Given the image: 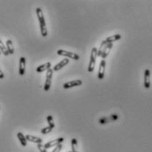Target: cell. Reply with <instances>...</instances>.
Instances as JSON below:
<instances>
[{
    "mask_svg": "<svg viewBox=\"0 0 152 152\" xmlns=\"http://www.w3.org/2000/svg\"><path fill=\"white\" fill-rule=\"evenodd\" d=\"M0 52L3 53L4 56H8L9 53L7 51V49H6V46H4V44H3V42L0 40Z\"/></svg>",
    "mask_w": 152,
    "mask_h": 152,
    "instance_id": "18",
    "label": "cell"
},
{
    "mask_svg": "<svg viewBox=\"0 0 152 152\" xmlns=\"http://www.w3.org/2000/svg\"><path fill=\"white\" fill-rule=\"evenodd\" d=\"M26 139L27 141H29L31 143H42V139L37 136H34V135H26Z\"/></svg>",
    "mask_w": 152,
    "mask_h": 152,
    "instance_id": "13",
    "label": "cell"
},
{
    "mask_svg": "<svg viewBox=\"0 0 152 152\" xmlns=\"http://www.w3.org/2000/svg\"><path fill=\"white\" fill-rule=\"evenodd\" d=\"M97 54H98V49L96 47H93L92 52H91V57H90V62H89V66H88V72L92 73L94 70V66L96 64V58H97Z\"/></svg>",
    "mask_w": 152,
    "mask_h": 152,
    "instance_id": "2",
    "label": "cell"
},
{
    "mask_svg": "<svg viewBox=\"0 0 152 152\" xmlns=\"http://www.w3.org/2000/svg\"><path fill=\"white\" fill-rule=\"evenodd\" d=\"M121 39V36L120 35H113L112 36H108L106 37V39L105 40V42L106 44H113V42H116V41H119Z\"/></svg>",
    "mask_w": 152,
    "mask_h": 152,
    "instance_id": "14",
    "label": "cell"
},
{
    "mask_svg": "<svg viewBox=\"0 0 152 152\" xmlns=\"http://www.w3.org/2000/svg\"><path fill=\"white\" fill-rule=\"evenodd\" d=\"M144 88L149 89L151 88V71L150 69H145L144 71Z\"/></svg>",
    "mask_w": 152,
    "mask_h": 152,
    "instance_id": "6",
    "label": "cell"
},
{
    "mask_svg": "<svg viewBox=\"0 0 152 152\" xmlns=\"http://www.w3.org/2000/svg\"><path fill=\"white\" fill-rule=\"evenodd\" d=\"M0 54H1V52H0Z\"/></svg>",
    "mask_w": 152,
    "mask_h": 152,
    "instance_id": "26",
    "label": "cell"
},
{
    "mask_svg": "<svg viewBox=\"0 0 152 152\" xmlns=\"http://www.w3.org/2000/svg\"><path fill=\"white\" fill-rule=\"evenodd\" d=\"M69 62H70V59H69L68 57H66V58L62 59L60 63H58L57 65H55L54 66L53 71H54V72H55V71H59L60 69H62V67H64L66 65H68V64H69Z\"/></svg>",
    "mask_w": 152,
    "mask_h": 152,
    "instance_id": "10",
    "label": "cell"
},
{
    "mask_svg": "<svg viewBox=\"0 0 152 152\" xmlns=\"http://www.w3.org/2000/svg\"><path fill=\"white\" fill-rule=\"evenodd\" d=\"M52 127H44L42 130V134H43V135H47V134H49V133H50L51 131H52Z\"/></svg>",
    "mask_w": 152,
    "mask_h": 152,
    "instance_id": "22",
    "label": "cell"
},
{
    "mask_svg": "<svg viewBox=\"0 0 152 152\" xmlns=\"http://www.w3.org/2000/svg\"><path fill=\"white\" fill-rule=\"evenodd\" d=\"M80 85H82V81L81 80H75V81H71L64 83L63 84V89H71V88L77 87V86H80Z\"/></svg>",
    "mask_w": 152,
    "mask_h": 152,
    "instance_id": "7",
    "label": "cell"
},
{
    "mask_svg": "<svg viewBox=\"0 0 152 152\" xmlns=\"http://www.w3.org/2000/svg\"><path fill=\"white\" fill-rule=\"evenodd\" d=\"M37 148L39 149V151L41 152H47V150L44 148V146L42 143H38L37 144Z\"/></svg>",
    "mask_w": 152,
    "mask_h": 152,
    "instance_id": "23",
    "label": "cell"
},
{
    "mask_svg": "<svg viewBox=\"0 0 152 152\" xmlns=\"http://www.w3.org/2000/svg\"><path fill=\"white\" fill-rule=\"evenodd\" d=\"M4 73H3L2 70L0 69V79L2 80V79H4Z\"/></svg>",
    "mask_w": 152,
    "mask_h": 152,
    "instance_id": "25",
    "label": "cell"
},
{
    "mask_svg": "<svg viewBox=\"0 0 152 152\" xmlns=\"http://www.w3.org/2000/svg\"><path fill=\"white\" fill-rule=\"evenodd\" d=\"M62 144H59V145H57L56 147H54V149L53 150V151L52 152H60L61 151V150H62Z\"/></svg>",
    "mask_w": 152,
    "mask_h": 152,
    "instance_id": "24",
    "label": "cell"
},
{
    "mask_svg": "<svg viewBox=\"0 0 152 152\" xmlns=\"http://www.w3.org/2000/svg\"><path fill=\"white\" fill-rule=\"evenodd\" d=\"M53 69H49L47 71V74H46V81H45V85H44V90L45 91H49L50 89L51 82H52V77H53Z\"/></svg>",
    "mask_w": 152,
    "mask_h": 152,
    "instance_id": "4",
    "label": "cell"
},
{
    "mask_svg": "<svg viewBox=\"0 0 152 152\" xmlns=\"http://www.w3.org/2000/svg\"><path fill=\"white\" fill-rule=\"evenodd\" d=\"M57 54L59 56H64V57H66L68 58H71V59H74V60H79L80 59L79 55L76 54L75 52H70V51H64V50H58Z\"/></svg>",
    "mask_w": 152,
    "mask_h": 152,
    "instance_id": "3",
    "label": "cell"
},
{
    "mask_svg": "<svg viewBox=\"0 0 152 152\" xmlns=\"http://www.w3.org/2000/svg\"><path fill=\"white\" fill-rule=\"evenodd\" d=\"M26 72V58L21 57L19 58V75H24Z\"/></svg>",
    "mask_w": 152,
    "mask_h": 152,
    "instance_id": "9",
    "label": "cell"
},
{
    "mask_svg": "<svg viewBox=\"0 0 152 152\" xmlns=\"http://www.w3.org/2000/svg\"><path fill=\"white\" fill-rule=\"evenodd\" d=\"M63 141H64V138H63V137H59V138H57V139H55V140H54V141H51V142L47 143L44 145V148H45L46 150H48V149H50L52 147H56L57 145L62 144V143Z\"/></svg>",
    "mask_w": 152,
    "mask_h": 152,
    "instance_id": "5",
    "label": "cell"
},
{
    "mask_svg": "<svg viewBox=\"0 0 152 152\" xmlns=\"http://www.w3.org/2000/svg\"><path fill=\"white\" fill-rule=\"evenodd\" d=\"M105 60L101 59L100 61V68H99V72H98V78L99 80H103L105 77Z\"/></svg>",
    "mask_w": 152,
    "mask_h": 152,
    "instance_id": "8",
    "label": "cell"
},
{
    "mask_svg": "<svg viewBox=\"0 0 152 152\" xmlns=\"http://www.w3.org/2000/svg\"><path fill=\"white\" fill-rule=\"evenodd\" d=\"M17 137H18L19 141L20 142V144H21L23 147H26L27 144V139H26V136H25L21 132H19V133L17 134Z\"/></svg>",
    "mask_w": 152,
    "mask_h": 152,
    "instance_id": "15",
    "label": "cell"
},
{
    "mask_svg": "<svg viewBox=\"0 0 152 152\" xmlns=\"http://www.w3.org/2000/svg\"><path fill=\"white\" fill-rule=\"evenodd\" d=\"M107 44L105 42V41H103L101 43V44H100V49L98 50V54H97V57H100L102 54V51H103V49L105 48V46Z\"/></svg>",
    "mask_w": 152,
    "mask_h": 152,
    "instance_id": "21",
    "label": "cell"
},
{
    "mask_svg": "<svg viewBox=\"0 0 152 152\" xmlns=\"http://www.w3.org/2000/svg\"><path fill=\"white\" fill-rule=\"evenodd\" d=\"M77 139L73 138L71 140V148H72V151L71 152H77Z\"/></svg>",
    "mask_w": 152,
    "mask_h": 152,
    "instance_id": "19",
    "label": "cell"
},
{
    "mask_svg": "<svg viewBox=\"0 0 152 152\" xmlns=\"http://www.w3.org/2000/svg\"><path fill=\"white\" fill-rule=\"evenodd\" d=\"M36 14L39 20V23H40V28H41V33L42 36L43 37H46L48 36V30H47V27H46V21H45V18L42 12V10L40 7L36 8Z\"/></svg>",
    "mask_w": 152,
    "mask_h": 152,
    "instance_id": "1",
    "label": "cell"
},
{
    "mask_svg": "<svg viewBox=\"0 0 152 152\" xmlns=\"http://www.w3.org/2000/svg\"><path fill=\"white\" fill-rule=\"evenodd\" d=\"M6 49L9 54H13L14 53V48H13V45H12V42L11 40H7L6 41Z\"/></svg>",
    "mask_w": 152,
    "mask_h": 152,
    "instance_id": "16",
    "label": "cell"
},
{
    "mask_svg": "<svg viewBox=\"0 0 152 152\" xmlns=\"http://www.w3.org/2000/svg\"><path fill=\"white\" fill-rule=\"evenodd\" d=\"M70 152H71V151H70Z\"/></svg>",
    "mask_w": 152,
    "mask_h": 152,
    "instance_id": "27",
    "label": "cell"
},
{
    "mask_svg": "<svg viewBox=\"0 0 152 152\" xmlns=\"http://www.w3.org/2000/svg\"><path fill=\"white\" fill-rule=\"evenodd\" d=\"M47 120H48V123H49V127L54 128V122L53 117H52L51 115H49V116L47 117Z\"/></svg>",
    "mask_w": 152,
    "mask_h": 152,
    "instance_id": "20",
    "label": "cell"
},
{
    "mask_svg": "<svg viewBox=\"0 0 152 152\" xmlns=\"http://www.w3.org/2000/svg\"><path fill=\"white\" fill-rule=\"evenodd\" d=\"M117 119H118V115H112L111 118H104V119H101L100 121V124H105L107 123L108 120H114Z\"/></svg>",
    "mask_w": 152,
    "mask_h": 152,
    "instance_id": "17",
    "label": "cell"
},
{
    "mask_svg": "<svg viewBox=\"0 0 152 152\" xmlns=\"http://www.w3.org/2000/svg\"><path fill=\"white\" fill-rule=\"evenodd\" d=\"M113 46V44H107L105 46V48H104V49H103V51H102L101 56H100V57H102V59H105V58L109 55L110 51L112 50Z\"/></svg>",
    "mask_w": 152,
    "mask_h": 152,
    "instance_id": "11",
    "label": "cell"
},
{
    "mask_svg": "<svg viewBox=\"0 0 152 152\" xmlns=\"http://www.w3.org/2000/svg\"><path fill=\"white\" fill-rule=\"evenodd\" d=\"M51 68V63L50 62H47V63H45V64H43V65H41L40 66H38L37 68H36V72L37 73H42V72H44V71H48V70H49Z\"/></svg>",
    "mask_w": 152,
    "mask_h": 152,
    "instance_id": "12",
    "label": "cell"
}]
</instances>
